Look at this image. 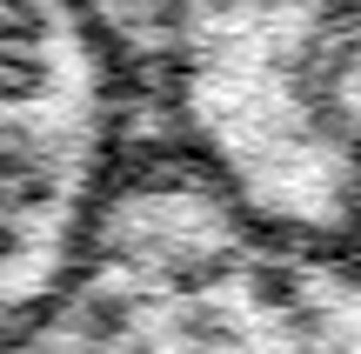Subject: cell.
<instances>
[{"mask_svg": "<svg viewBox=\"0 0 361 354\" xmlns=\"http://www.w3.org/2000/svg\"><path fill=\"white\" fill-rule=\"evenodd\" d=\"M54 181L40 174V160L27 147H0V221H20V214L47 208Z\"/></svg>", "mask_w": 361, "mask_h": 354, "instance_id": "obj_1", "label": "cell"}, {"mask_svg": "<svg viewBox=\"0 0 361 354\" xmlns=\"http://www.w3.org/2000/svg\"><path fill=\"white\" fill-rule=\"evenodd\" d=\"M174 328H180V341H194V348H234V341H241L234 321L221 315V308H207V301H180Z\"/></svg>", "mask_w": 361, "mask_h": 354, "instance_id": "obj_2", "label": "cell"}, {"mask_svg": "<svg viewBox=\"0 0 361 354\" xmlns=\"http://www.w3.org/2000/svg\"><path fill=\"white\" fill-rule=\"evenodd\" d=\"M74 328L87 334V341H121V334L134 328V301H121V294H101V301H87L74 315Z\"/></svg>", "mask_w": 361, "mask_h": 354, "instance_id": "obj_3", "label": "cell"}, {"mask_svg": "<svg viewBox=\"0 0 361 354\" xmlns=\"http://www.w3.org/2000/svg\"><path fill=\"white\" fill-rule=\"evenodd\" d=\"M247 294H255L261 308H274V315H288V308H301V274L281 267V261H268V267L247 274Z\"/></svg>", "mask_w": 361, "mask_h": 354, "instance_id": "obj_4", "label": "cell"}, {"mask_svg": "<svg viewBox=\"0 0 361 354\" xmlns=\"http://www.w3.org/2000/svg\"><path fill=\"white\" fill-rule=\"evenodd\" d=\"M40 87H47V67L34 53H0V101H27Z\"/></svg>", "mask_w": 361, "mask_h": 354, "instance_id": "obj_5", "label": "cell"}, {"mask_svg": "<svg viewBox=\"0 0 361 354\" xmlns=\"http://www.w3.org/2000/svg\"><path fill=\"white\" fill-rule=\"evenodd\" d=\"M221 274H228V254H194V261L174 267V288L180 294H201V288H214Z\"/></svg>", "mask_w": 361, "mask_h": 354, "instance_id": "obj_6", "label": "cell"}, {"mask_svg": "<svg viewBox=\"0 0 361 354\" xmlns=\"http://www.w3.org/2000/svg\"><path fill=\"white\" fill-rule=\"evenodd\" d=\"M20 248H27V241H20V227H13V221H0V261H13Z\"/></svg>", "mask_w": 361, "mask_h": 354, "instance_id": "obj_7", "label": "cell"}, {"mask_svg": "<svg viewBox=\"0 0 361 354\" xmlns=\"http://www.w3.org/2000/svg\"><path fill=\"white\" fill-rule=\"evenodd\" d=\"M0 147H27V127H13V120H0Z\"/></svg>", "mask_w": 361, "mask_h": 354, "instance_id": "obj_8", "label": "cell"}, {"mask_svg": "<svg viewBox=\"0 0 361 354\" xmlns=\"http://www.w3.org/2000/svg\"><path fill=\"white\" fill-rule=\"evenodd\" d=\"M0 308H7V301H0Z\"/></svg>", "mask_w": 361, "mask_h": 354, "instance_id": "obj_9", "label": "cell"}]
</instances>
